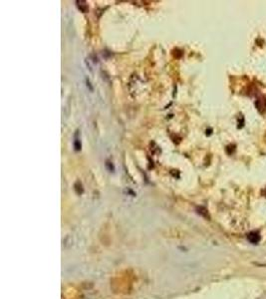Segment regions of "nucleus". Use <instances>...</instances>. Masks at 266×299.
<instances>
[{"mask_svg": "<svg viewBox=\"0 0 266 299\" xmlns=\"http://www.w3.org/2000/svg\"><path fill=\"white\" fill-rule=\"evenodd\" d=\"M256 109L260 114H263L266 111V98L265 97H259L255 103Z\"/></svg>", "mask_w": 266, "mask_h": 299, "instance_id": "1", "label": "nucleus"}, {"mask_svg": "<svg viewBox=\"0 0 266 299\" xmlns=\"http://www.w3.org/2000/svg\"><path fill=\"white\" fill-rule=\"evenodd\" d=\"M247 238L249 242H251L252 244H257L260 240V235L257 232H251L247 235Z\"/></svg>", "mask_w": 266, "mask_h": 299, "instance_id": "2", "label": "nucleus"}, {"mask_svg": "<svg viewBox=\"0 0 266 299\" xmlns=\"http://www.w3.org/2000/svg\"><path fill=\"white\" fill-rule=\"evenodd\" d=\"M75 140H74V148H75V151H80L81 150V142H80V139L78 137V132L75 134Z\"/></svg>", "mask_w": 266, "mask_h": 299, "instance_id": "3", "label": "nucleus"}, {"mask_svg": "<svg viewBox=\"0 0 266 299\" xmlns=\"http://www.w3.org/2000/svg\"><path fill=\"white\" fill-rule=\"evenodd\" d=\"M76 3H77L79 9H81L83 12H86L87 9H88V6H87V4H86L84 1H77Z\"/></svg>", "mask_w": 266, "mask_h": 299, "instance_id": "4", "label": "nucleus"}]
</instances>
